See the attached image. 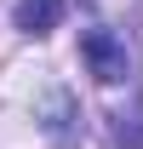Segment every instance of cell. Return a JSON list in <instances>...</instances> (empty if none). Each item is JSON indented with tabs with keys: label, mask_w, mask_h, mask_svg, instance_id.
<instances>
[{
	"label": "cell",
	"mask_w": 143,
	"mask_h": 149,
	"mask_svg": "<svg viewBox=\"0 0 143 149\" xmlns=\"http://www.w3.org/2000/svg\"><path fill=\"white\" fill-rule=\"evenodd\" d=\"M80 57H86L92 80H103V86L126 80V69H132L126 40H120V35H109V29H86V35H80Z\"/></svg>",
	"instance_id": "6da1fadb"
},
{
	"label": "cell",
	"mask_w": 143,
	"mask_h": 149,
	"mask_svg": "<svg viewBox=\"0 0 143 149\" xmlns=\"http://www.w3.org/2000/svg\"><path fill=\"white\" fill-rule=\"evenodd\" d=\"M63 23V0H17V29L23 35H52Z\"/></svg>",
	"instance_id": "7a4b0ae2"
}]
</instances>
